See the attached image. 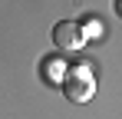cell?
<instances>
[{"label": "cell", "mask_w": 122, "mask_h": 119, "mask_svg": "<svg viewBox=\"0 0 122 119\" xmlns=\"http://www.w3.org/2000/svg\"><path fill=\"white\" fill-rule=\"evenodd\" d=\"M66 89V99L73 103H89L92 93H96V76L89 70V63H76V66H66V76L60 83Z\"/></svg>", "instance_id": "6da1fadb"}, {"label": "cell", "mask_w": 122, "mask_h": 119, "mask_svg": "<svg viewBox=\"0 0 122 119\" xmlns=\"http://www.w3.org/2000/svg\"><path fill=\"white\" fill-rule=\"evenodd\" d=\"M82 43H86V37H82L76 20H60L53 27V46H60V50H79Z\"/></svg>", "instance_id": "7a4b0ae2"}, {"label": "cell", "mask_w": 122, "mask_h": 119, "mask_svg": "<svg viewBox=\"0 0 122 119\" xmlns=\"http://www.w3.org/2000/svg\"><path fill=\"white\" fill-rule=\"evenodd\" d=\"M40 70H43V76L50 83H63V76H66V63H60V60H46Z\"/></svg>", "instance_id": "3957f363"}, {"label": "cell", "mask_w": 122, "mask_h": 119, "mask_svg": "<svg viewBox=\"0 0 122 119\" xmlns=\"http://www.w3.org/2000/svg\"><path fill=\"white\" fill-rule=\"evenodd\" d=\"M79 30H82V37H86V40L102 37V23H99V17H86V23H79Z\"/></svg>", "instance_id": "277c9868"}, {"label": "cell", "mask_w": 122, "mask_h": 119, "mask_svg": "<svg viewBox=\"0 0 122 119\" xmlns=\"http://www.w3.org/2000/svg\"><path fill=\"white\" fill-rule=\"evenodd\" d=\"M116 10H119V13H122V0H116Z\"/></svg>", "instance_id": "5b68a950"}]
</instances>
